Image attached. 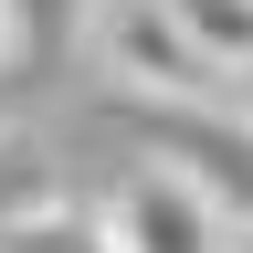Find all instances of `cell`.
Masks as SVG:
<instances>
[{
	"label": "cell",
	"mask_w": 253,
	"mask_h": 253,
	"mask_svg": "<svg viewBox=\"0 0 253 253\" xmlns=\"http://www.w3.org/2000/svg\"><path fill=\"white\" fill-rule=\"evenodd\" d=\"M84 53H95L106 84L148 95V106H211V95H232L221 63L179 32L169 0H84Z\"/></svg>",
	"instance_id": "1"
},
{
	"label": "cell",
	"mask_w": 253,
	"mask_h": 253,
	"mask_svg": "<svg viewBox=\"0 0 253 253\" xmlns=\"http://www.w3.org/2000/svg\"><path fill=\"white\" fill-rule=\"evenodd\" d=\"M95 232H106L116 253H232V221H221V201L190 169H169V158H137L106 211H95Z\"/></svg>",
	"instance_id": "2"
},
{
	"label": "cell",
	"mask_w": 253,
	"mask_h": 253,
	"mask_svg": "<svg viewBox=\"0 0 253 253\" xmlns=\"http://www.w3.org/2000/svg\"><path fill=\"white\" fill-rule=\"evenodd\" d=\"M158 158L201 179L232 232H253V116L243 106H221V116L211 106H158Z\"/></svg>",
	"instance_id": "3"
},
{
	"label": "cell",
	"mask_w": 253,
	"mask_h": 253,
	"mask_svg": "<svg viewBox=\"0 0 253 253\" xmlns=\"http://www.w3.org/2000/svg\"><path fill=\"white\" fill-rule=\"evenodd\" d=\"M169 11H179V32H190V42L221 63V84H232V74H253V0H169Z\"/></svg>",
	"instance_id": "4"
},
{
	"label": "cell",
	"mask_w": 253,
	"mask_h": 253,
	"mask_svg": "<svg viewBox=\"0 0 253 253\" xmlns=\"http://www.w3.org/2000/svg\"><path fill=\"white\" fill-rule=\"evenodd\" d=\"M0 253H116L95 221H74L63 201H21V211H0Z\"/></svg>",
	"instance_id": "5"
},
{
	"label": "cell",
	"mask_w": 253,
	"mask_h": 253,
	"mask_svg": "<svg viewBox=\"0 0 253 253\" xmlns=\"http://www.w3.org/2000/svg\"><path fill=\"white\" fill-rule=\"evenodd\" d=\"M11 42H21V21H11V0H0V63H11Z\"/></svg>",
	"instance_id": "6"
},
{
	"label": "cell",
	"mask_w": 253,
	"mask_h": 253,
	"mask_svg": "<svg viewBox=\"0 0 253 253\" xmlns=\"http://www.w3.org/2000/svg\"><path fill=\"white\" fill-rule=\"evenodd\" d=\"M232 106H243V116H253V74H232Z\"/></svg>",
	"instance_id": "7"
},
{
	"label": "cell",
	"mask_w": 253,
	"mask_h": 253,
	"mask_svg": "<svg viewBox=\"0 0 253 253\" xmlns=\"http://www.w3.org/2000/svg\"><path fill=\"white\" fill-rule=\"evenodd\" d=\"M11 126H21V106H11V95H0V137H11Z\"/></svg>",
	"instance_id": "8"
},
{
	"label": "cell",
	"mask_w": 253,
	"mask_h": 253,
	"mask_svg": "<svg viewBox=\"0 0 253 253\" xmlns=\"http://www.w3.org/2000/svg\"><path fill=\"white\" fill-rule=\"evenodd\" d=\"M232 253H253V232H232Z\"/></svg>",
	"instance_id": "9"
}]
</instances>
